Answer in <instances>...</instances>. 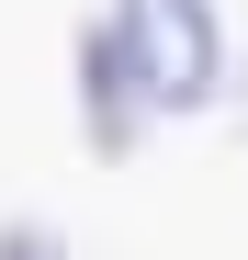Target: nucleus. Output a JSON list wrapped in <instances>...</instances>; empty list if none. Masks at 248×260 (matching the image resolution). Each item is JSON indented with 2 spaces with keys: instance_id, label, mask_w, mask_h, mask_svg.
<instances>
[{
  "instance_id": "obj_1",
  "label": "nucleus",
  "mask_w": 248,
  "mask_h": 260,
  "mask_svg": "<svg viewBox=\"0 0 248 260\" xmlns=\"http://www.w3.org/2000/svg\"><path fill=\"white\" fill-rule=\"evenodd\" d=\"M102 23H113V46H124V68H136L158 124L226 102V23H215V0H102Z\"/></svg>"
},
{
  "instance_id": "obj_2",
  "label": "nucleus",
  "mask_w": 248,
  "mask_h": 260,
  "mask_svg": "<svg viewBox=\"0 0 248 260\" xmlns=\"http://www.w3.org/2000/svg\"><path fill=\"white\" fill-rule=\"evenodd\" d=\"M68 79H79V136H91V158H136L158 113H147V91H136V68H124V46H113V23H102V12L79 23Z\"/></svg>"
},
{
  "instance_id": "obj_3",
  "label": "nucleus",
  "mask_w": 248,
  "mask_h": 260,
  "mask_svg": "<svg viewBox=\"0 0 248 260\" xmlns=\"http://www.w3.org/2000/svg\"><path fill=\"white\" fill-rule=\"evenodd\" d=\"M0 260H79V249L46 226V215H12V226H0Z\"/></svg>"
},
{
  "instance_id": "obj_4",
  "label": "nucleus",
  "mask_w": 248,
  "mask_h": 260,
  "mask_svg": "<svg viewBox=\"0 0 248 260\" xmlns=\"http://www.w3.org/2000/svg\"><path fill=\"white\" fill-rule=\"evenodd\" d=\"M237 91H248V79H237Z\"/></svg>"
}]
</instances>
